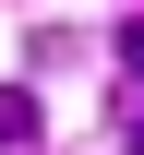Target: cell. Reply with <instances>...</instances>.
Segmentation results:
<instances>
[{
	"label": "cell",
	"instance_id": "obj_1",
	"mask_svg": "<svg viewBox=\"0 0 144 155\" xmlns=\"http://www.w3.org/2000/svg\"><path fill=\"white\" fill-rule=\"evenodd\" d=\"M36 143V84H0V155Z\"/></svg>",
	"mask_w": 144,
	"mask_h": 155
},
{
	"label": "cell",
	"instance_id": "obj_2",
	"mask_svg": "<svg viewBox=\"0 0 144 155\" xmlns=\"http://www.w3.org/2000/svg\"><path fill=\"white\" fill-rule=\"evenodd\" d=\"M120 72H132V84H144V12H132V24H120Z\"/></svg>",
	"mask_w": 144,
	"mask_h": 155
}]
</instances>
